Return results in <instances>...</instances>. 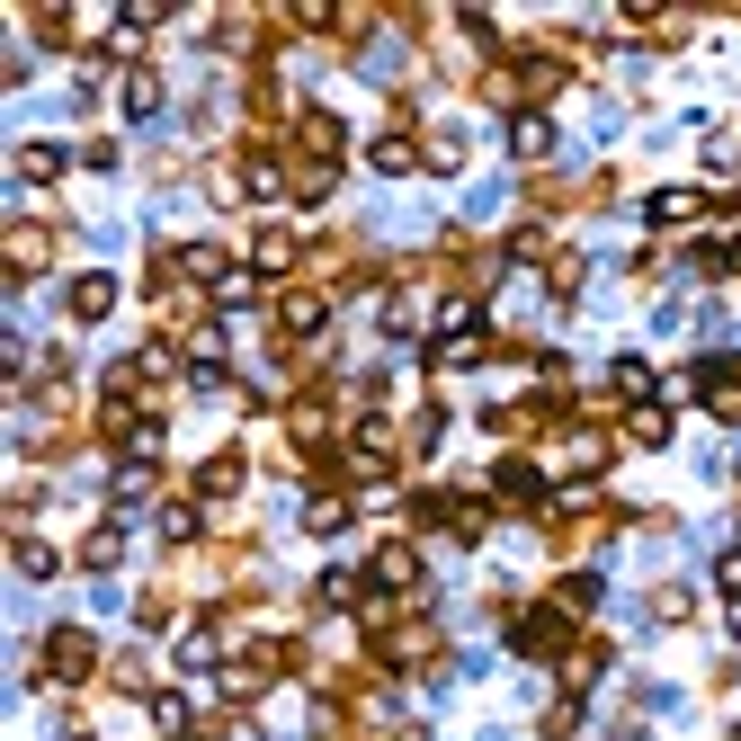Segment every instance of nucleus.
Listing matches in <instances>:
<instances>
[{
    "instance_id": "1",
    "label": "nucleus",
    "mask_w": 741,
    "mask_h": 741,
    "mask_svg": "<svg viewBox=\"0 0 741 741\" xmlns=\"http://www.w3.org/2000/svg\"><path fill=\"white\" fill-rule=\"evenodd\" d=\"M108 304H116V287H108V278H81V287H72V322H99Z\"/></svg>"
},
{
    "instance_id": "3",
    "label": "nucleus",
    "mask_w": 741,
    "mask_h": 741,
    "mask_svg": "<svg viewBox=\"0 0 741 741\" xmlns=\"http://www.w3.org/2000/svg\"><path fill=\"white\" fill-rule=\"evenodd\" d=\"M412 161H420V153H412V144H402V134H384V144H375V170H384V179H402V170H412Z\"/></svg>"
},
{
    "instance_id": "2",
    "label": "nucleus",
    "mask_w": 741,
    "mask_h": 741,
    "mask_svg": "<svg viewBox=\"0 0 741 741\" xmlns=\"http://www.w3.org/2000/svg\"><path fill=\"white\" fill-rule=\"evenodd\" d=\"M546 144H554V134H546V116H518V125H509V153H527V161H536Z\"/></svg>"
},
{
    "instance_id": "7",
    "label": "nucleus",
    "mask_w": 741,
    "mask_h": 741,
    "mask_svg": "<svg viewBox=\"0 0 741 741\" xmlns=\"http://www.w3.org/2000/svg\"><path fill=\"white\" fill-rule=\"evenodd\" d=\"M732 635H741V598H732Z\"/></svg>"
},
{
    "instance_id": "4",
    "label": "nucleus",
    "mask_w": 741,
    "mask_h": 741,
    "mask_svg": "<svg viewBox=\"0 0 741 741\" xmlns=\"http://www.w3.org/2000/svg\"><path fill=\"white\" fill-rule=\"evenodd\" d=\"M697 215V197L688 188H670V197H652V224H688Z\"/></svg>"
},
{
    "instance_id": "5",
    "label": "nucleus",
    "mask_w": 741,
    "mask_h": 741,
    "mask_svg": "<svg viewBox=\"0 0 741 741\" xmlns=\"http://www.w3.org/2000/svg\"><path fill=\"white\" fill-rule=\"evenodd\" d=\"M54 170H63L54 144H27V153H19V179H54Z\"/></svg>"
},
{
    "instance_id": "6",
    "label": "nucleus",
    "mask_w": 741,
    "mask_h": 741,
    "mask_svg": "<svg viewBox=\"0 0 741 741\" xmlns=\"http://www.w3.org/2000/svg\"><path fill=\"white\" fill-rule=\"evenodd\" d=\"M125 108H134V116L161 108V81H153V72H134V81H125Z\"/></svg>"
}]
</instances>
